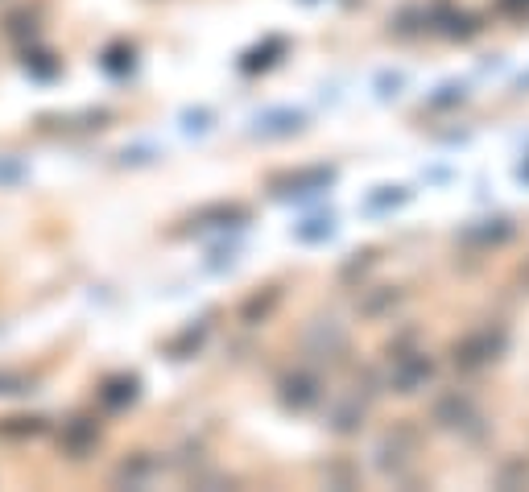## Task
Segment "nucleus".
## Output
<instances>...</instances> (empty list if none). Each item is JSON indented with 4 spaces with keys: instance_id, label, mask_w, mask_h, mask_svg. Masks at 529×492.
<instances>
[{
    "instance_id": "nucleus-1",
    "label": "nucleus",
    "mask_w": 529,
    "mask_h": 492,
    "mask_svg": "<svg viewBox=\"0 0 529 492\" xmlns=\"http://www.w3.org/2000/svg\"><path fill=\"white\" fill-rule=\"evenodd\" d=\"M496 348H501V340L492 344V335H480V340H472V344H463L459 348V364H480V360H492L496 356Z\"/></svg>"
}]
</instances>
